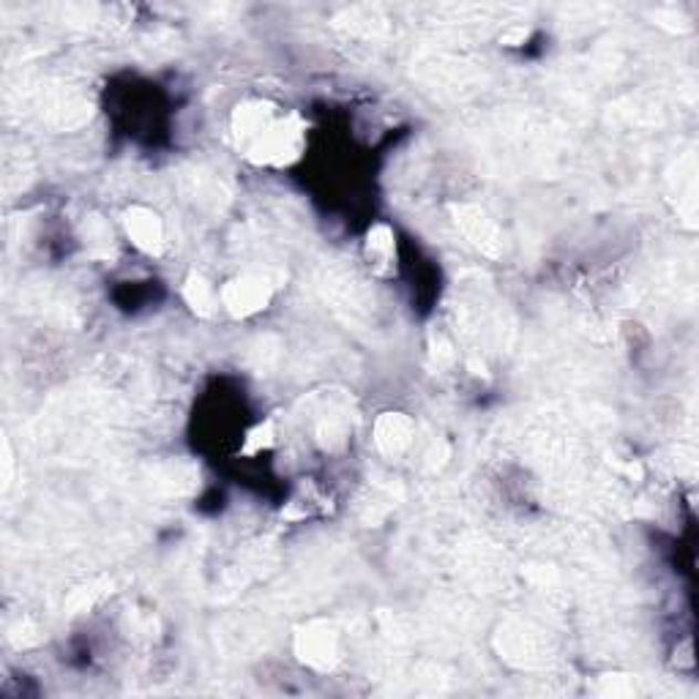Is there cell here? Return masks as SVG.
<instances>
[{
  "mask_svg": "<svg viewBox=\"0 0 699 699\" xmlns=\"http://www.w3.org/2000/svg\"><path fill=\"white\" fill-rule=\"evenodd\" d=\"M306 145V124L299 113H282L243 145V156L254 165L288 167L301 159Z\"/></svg>",
  "mask_w": 699,
  "mask_h": 699,
  "instance_id": "obj_1",
  "label": "cell"
},
{
  "mask_svg": "<svg viewBox=\"0 0 699 699\" xmlns=\"http://www.w3.org/2000/svg\"><path fill=\"white\" fill-rule=\"evenodd\" d=\"M295 654L309 667L328 669L340 661V634L325 620L309 623L295 637Z\"/></svg>",
  "mask_w": 699,
  "mask_h": 699,
  "instance_id": "obj_3",
  "label": "cell"
},
{
  "mask_svg": "<svg viewBox=\"0 0 699 699\" xmlns=\"http://www.w3.org/2000/svg\"><path fill=\"white\" fill-rule=\"evenodd\" d=\"M413 432H416V427H413L410 418L401 416V413H386V416L377 421L375 440L383 453H388V457H399V453L410 446Z\"/></svg>",
  "mask_w": 699,
  "mask_h": 699,
  "instance_id": "obj_7",
  "label": "cell"
},
{
  "mask_svg": "<svg viewBox=\"0 0 699 699\" xmlns=\"http://www.w3.org/2000/svg\"><path fill=\"white\" fill-rule=\"evenodd\" d=\"M282 273L277 271H249L241 277L230 279L221 288V306L232 314V317H252L271 304L273 293H277Z\"/></svg>",
  "mask_w": 699,
  "mask_h": 699,
  "instance_id": "obj_2",
  "label": "cell"
},
{
  "mask_svg": "<svg viewBox=\"0 0 699 699\" xmlns=\"http://www.w3.org/2000/svg\"><path fill=\"white\" fill-rule=\"evenodd\" d=\"M184 299L197 317H213L217 309L221 306V295L217 293V288H213L206 277H200V273H191V277L186 279Z\"/></svg>",
  "mask_w": 699,
  "mask_h": 699,
  "instance_id": "obj_8",
  "label": "cell"
},
{
  "mask_svg": "<svg viewBox=\"0 0 699 699\" xmlns=\"http://www.w3.org/2000/svg\"><path fill=\"white\" fill-rule=\"evenodd\" d=\"M364 254L377 277H392L396 271V238L388 225H375L364 241Z\"/></svg>",
  "mask_w": 699,
  "mask_h": 699,
  "instance_id": "obj_6",
  "label": "cell"
},
{
  "mask_svg": "<svg viewBox=\"0 0 699 699\" xmlns=\"http://www.w3.org/2000/svg\"><path fill=\"white\" fill-rule=\"evenodd\" d=\"M277 442V429H273V421L258 424L252 432L247 435V442H243V453H258L262 448H271Z\"/></svg>",
  "mask_w": 699,
  "mask_h": 699,
  "instance_id": "obj_9",
  "label": "cell"
},
{
  "mask_svg": "<svg viewBox=\"0 0 699 699\" xmlns=\"http://www.w3.org/2000/svg\"><path fill=\"white\" fill-rule=\"evenodd\" d=\"M124 227L126 236L132 238L134 247L145 254H161L167 247V230L165 221L156 211L145 206H132L124 213Z\"/></svg>",
  "mask_w": 699,
  "mask_h": 699,
  "instance_id": "obj_4",
  "label": "cell"
},
{
  "mask_svg": "<svg viewBox=\"0 0 699 699\" xmlns=\"http://www.w3.org/2000/svg\"><path fill=\"white\" fill-rule=\"evenodd\" d=\"M453 217H457V227L465 232V238H468L473 247H479L483 254H489V258H498L500 249H503L500 230L481 208L459 206L453 208Z\"/></svg>",
  "mask_w": 699,
  "mask_h": 699,
  "instance_id": "obj_5",
  "label": "cell"
}]
</instances>
